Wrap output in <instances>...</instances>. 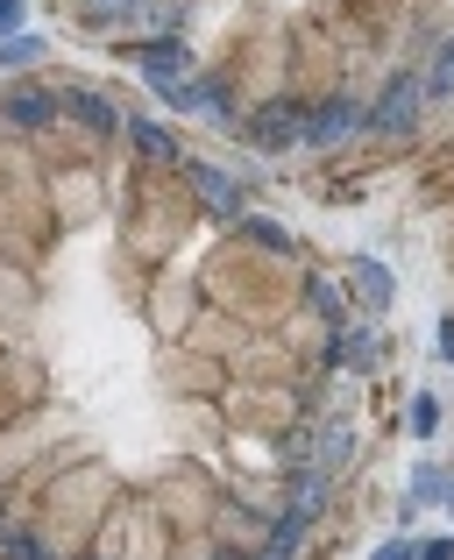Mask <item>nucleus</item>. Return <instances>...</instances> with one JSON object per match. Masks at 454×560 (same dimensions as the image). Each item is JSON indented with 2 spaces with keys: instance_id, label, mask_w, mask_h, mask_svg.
I'll return each mask as SVG.
<instances>
[{
  "instance_id": "obj_1",
  "label": "nucleus",
  "mask_w": 454,
  "mask_h": 560,
  "mask_svg": "<svg viewBox=\"0 0 454 560\" xmlns=\"http://www.w3.org/2000/svg\"><path fill=\"white\" fill-rule=\"evenodd\" d=\"M114 468L93 462V454H71V462H43L36 476H22V497H14V518L36 525L43 553L50 560H79L85 547H93L100 518L114 511Z\"/></svg>"
},
{
  "instance_id": "obj_2",
  "label": "nucleus",
  "mask_w": 454,
  "mask_h": 560,
  "mask_svg": "<svg viewBox=\"0 0 454 560\" xmlns=\"http://www.w3.org/2000/svg\"><path fill=\"white\" fill-rule=\"evenodd\" d=\"M199 299L207 305H221V313L234 319H248V327H284L291 313L305 305V270H299V256H263V248H248V242H228L213 248L207 262H199Z\"/></svg>"
},
{
  "instance_id": "obj_3",
  "label": "nucleus",
  "mask_w": 454,
  "mask_h": 560,
  "mask_svg": "<svg viewBox=\"0 0 454 560\" xmlns=\"http://www.w3.org/2000/svg\"><path fill=\"white\" fill-rule=\"evenodd\" d=\"M193 228H199V199L185 185V171L178 164H136L128 199H121V256L136 270H164L193 242Z\"/></svg>"
},
{
  "instance_id": "obj_4",
  "label": "nucleus",
  "mask_w": 454,
  "mask_h": 560,
  "mask_svg": "<svg viewBox=\"0 0 454 560\" xmlns=\"http://www.w3.org/2000/svg\"><path fill=\"white\" fill-rule=\"evenodd\" d=\"M348 93V50L334 43V28L313 14L291 22V79H284V100L291 107H319V100Z\"/></svg>"
},
{
  "instance_id": "obj_5",
  "label": "nucleus",
  "mask_w": 454,
  "mask_h": 560,
  "mask_svg": "<svg viewBox=\"0 0 454 560\" xmlns=\"http://www.w3.org/2000/svg\"><path fill=\"white\" fill-rule=\"evenodd\" d=\"M221 497H228V482H213L199 462H171L164 476H156L150 504H156V518H164L171 547H185V539H207V525H213V511H221Z\"/></svg>"
},
{
  "instance_id": "obj_6",
  "label": "nucleus",
  "mask_w": 454,
  "mask_h": 560,
  "mask_svg": "<svg viewBox=\"0 0 454 560\" xmlns=\"http://www.w3.org/2000/svg\"><path fill=\"white\" fill-rule=\"evenodd\" d=\"M228 419V433H256V440H284L291 425L305 419V390L299 383H248V376H228V390L213 397Z\"/></svg>"
},
{
  "instance_id": "obj_7",
  "label": "nucleus",
  "mask_w": 454,
  "mask_h": 560,
  "mask_svg": "<svg viewBox=\"0 0 454 560\" xmlns=\"http://www.w3.org/2000/svg\"><path fill=\"white\" fill-rule=\"evenodd\" d=\"M85 553L93 560H171V533H164L150 497H114V511L100 518Z\"/></svg>"
},
{
  "instance_id": "obj_8",
  "label": "nucleus",
  "mask_w": 454,
  "mask_h": 560,
  "mask_svg": "<svg viewBox=\"0 0 454 560\" xmlns=\"http://www.w3.org/2000/svg\"><path fill=\"white\" fill-rule=\"evenodd\" d=\"M199 305H207V299H199V277H185L178 262H164V270H150L136 313L150 319V334H164V348H171V341H185V327H193Z\"/></svg>"
},
{
  "instance_id": "obj_9",
  "label": "nucleus",
  "mask_w": 454,
  "mask_h": 560,
  "mask_svg": "<svg viewBox=\"0 0 454 560\" xmlns=\"http://www.w3.org/2000/svg\"><path fill=\"white\" fill-rule=\"evenodd\" d=\"M43 199H50V228H85L107 213V164L79 171H43Z\"/></svg>"
},
{
  "instance_id": "obj_10",
  "label": "nucleus",
  "mask_w": 454,
  "mask_h": 560,
  "mask_svg": "<svg viewBox=\"0 0 454 560\" xmlns=\"http://www.w3.org/2000/svg\"><path fill=\"white\" fill-rule=\"evenodd\" d=\"M43 405H50V370L36 355H22V348H0V425L28 419Z\"/></svg>"
},
{
  "instance_id": "obj_11",
  "label": "nucleus",
  "mask_w": 454,
  "mask_h": 560,
  "mask_svg": "<svg viewBox=\"0 0 454 560\" xmlns=\"http://www.w3.org/2000/svg\"><path fill=\"white\" fill-rule=\"evenodd\" d=\"M185 185H193V199H199V220H221V228H234V220L248 213V178L242 171H221V164H193L185 156Z\"/></svg>"
},
{
  "instance_id": "obj_12",
  "label": "nucleus",
  "mask_w": 454,
  "mask_h": 560,
  "mask_svg": "<svg viewBox=\"0 0 454 560\" xmlns=\"http://www.w3.org/2000/svg\"><path fill=\"white\" fill-rule=\"evenodd\" d=\"M256 334H263V327H248V319L221 313V305H199L178 348H193V355H207V362H221V370H234V355H242V348L256 341Z\"/></svg>"
},
{
  "instance_id": "obj_13",
  "label": "nucleus",
  "mask_w": 454,
  "mask_h": 560,
  "mask_svg": "<svg viewBox=\"0 0 454 560\" xmlns=\"http://www.w3.org/2000/svg\"><path fill=\"white\" fill-rule=\"evenodd\" d=\"M156 383L171 390V405H199V397H221V390H228V370L171 341V348H164V362H156Z\"/></svg>"
},
{
  "instance_id": "obj_14",
  "label": "nucleus",
  "mask_w": 454,
  "mask_h": 560,
  "mask_svg": "<svg viewBox=\"0 0 454 560\" xmlns=\"http://www.w3.org/2000/svg\"><path fill=\"white\" fill-rule=\"evenodd\" d=\"M28 150H36L43 171H79V164H100V150H107V142H100L93 128H79V121H65V114H57V121H43L36 136H28Z\"/></svg>"
},
{
  "instance_id": "obj_15",
  "label": "nucleus",
  "mask_w": 454,
  "mask_h": 560,
  "mask_svg": "<svg viewBox=\"0 0 454 560\" xmlns=\"http://www.w3.org/2000/svg\"><path fill=\"white\" fill-rule=\"evenodd\" d=\"M57 433H65V411H50V405H43V411H28V419H14V425H0V482H8V476H22V468L36 462V454L50 447Z\"/></svg>"
},
{
  "instance_id": "obj_16",
  "label": "nucleus",
  "mask_w": 454,
  "mask_h": 560,
  "mask_svg": "<svg viewBox=\"0 0 454 560\" xmlns=\"http://www.w3.org/2000/svg\"><path fill=\"white\" fill-rule=\"evenodd\" d=\"M341 299L362 305L370 319H384L391 305H398V277H391L376 256H348V262H341Z\"/></svg>"
},
{
  "instance_id": "obj_17",
  "label": "nucleus",
  "mask_w": 454,
  "mask_h": 560,
  "mask_svg": "<svg viewBox=\"0 0 454 560\" xmlns=\"http://www.w3.org/2000/svg\"><path fill=\"white\" fill-rule=\"evenodd\" d=\"M242 142H256V150H270V156H284V150H299V128H305V107H291V100H270V107H248L242 121Z\"/></svg>"
},
{
  "instance_id": "obj_18",
  "label": "nucleus",
  "mask_w": 454,
  "mask_h": 560,
  "mask_svg": "<svg viewBox=\"0 0 454 560\" xmlns=\"http://www.w3.org/2000/svg\"><path fill=\"white\" fill-rule=\"evenodd\" d=\"M356 128H362V100L356 93H334V100H319V107H305L299 142H305V150H341Z\"/></svg>"
},
{
  "instance_id": "obj_19",
  "label": "nucleus",
  "mask_w": 454,
  "mask_h": 560,
  "mask_svg": "<svg viewBox=\"0 0 454 560\" xmlns=\"http://www.w3.org/2000/svg\"><path fill=\"white\" fill-rule=\"evenodd\" d=\"M419 93H427V85H419L412 71H398V79L384 85V100H376V107L362 114V128H370L376 142H384V136H405V128L419 121Z\"/></svg>"
},
{
  "instance_id": "obj_20",
  "label": "nucleus",
  "mask_w": 454,
  "mask_h": 560,
  "mask_svg": "<svg viewBox=\"0 0 454 560\" xmlns=\"http://www.w3.org/2000/svg\"><path fill=\"white\" fill-rule=\"evenodd\" d=\"M327 362H334V370L370 376L376 362H384V334H376V327H341V334L327 341Z\"/></svg>"
},
{
  "instance_id": "obj_21",
  "label": "nucleus",
  "mask_w": 454,
  "mask_h": 560,
  "mask_svg": "<svg viewBox=\"0 0 454 560\" xmlns=\"http://www.w3.org/2000/svg\"><path fill=\"white\" fill-rule=\"evenodd\" d=\"M121 136L136 142V156H142V164H185V142L171 136L164 121H150V114H128V121H121Z\"/></svg>"
},
{
  "instance_id": "obj_22",
  "label": "nucleus",
  "mask_w": 454,
  "mask_h": 560,
  "mask_svg": "<svg viewBox=\"0 0 454 560\" xmlns=\"http://www.w3.org/2000/svg\"><path fill=\"white\" fill-rule=\"evenodd\" d=\"M43 57H50V43L36 28H14V36H0V79H28Z\"/></svg>"
},
{
  "instance_id": "obj_23",
  "label": "nucleus",
  "mask_w": 454,
  "mask_h": 560,
  "mask_svg": "<svg viewBox=\"0 0 454 560\" xmlns=\"http://www.w3.org/2000/svg\"><path fill=\"white\" fill-rule=\"evenodd\" d=\"M22 313H36V277L14 270V262H0V327L22 319Z\"/></svg>"
},
{
  "instance_id": "obj_24",
  "label": "nucleus",
  "mask_w": 454,
  "mask_h": 560,
  "mask_svg": "<svg viewBox=\"0 0 454 560\" xmlns=\"http://www.w3.org/2000/svg\"><path fill=\"white\" fill-rule=\"evenodd\" d=\"M441 497H447V468L441 462H427V468H412V490H405V504H441Z\"/></svg>"
},
{
  "instance_id": "obj_25",
  "label": "nucleus",
  "mask_w": 454,
  "mask_h": 560,
  "mask_svg": "<svg viewBox=\"0 0 454 560\" xmlns=\"http://www.w3.org/2000/svg\"><path fill=\"white\" fill-rule=\"evenodd\" d=\"M405 425H412V440H433V433H441V397L419 390V397H412V411H405Z\"/></svg>"
},
{
  "instance_id": "obj_26",
  "label": "nucleus",
  "mask_w": 454,
  "mask_h": 560,
  "mask_svg": "<svg viewBox=\"0 0 454 560\" xmlns=\"http://www.w3.org/2000/svg\"><path fill=\"white\" fill-rule=\"evenodd\" d=\"M370 560H419V553H412V533H398V539H384V547H376Z\"/></svg>"
},
{
  "instance_id": "obj_27",
  "label": "nucleus",
  "mask_w": 454,
  "mask_h": 560,
  "mask_svg": "<svg viewBox=\"0 0 454 560\" xmlns=\"http://www.w3.org/2000/svg\"><path fill=\"white\" fill-rule=\"evenodd\" d=\"M412 553H419V560H454V539H447V533H441V539H412Z\"/></svg>"
},
{
  "instance_id": "obj_28",
  "label": "nucleus",
  "mask_w": 454,
  "mask_h": 560,
  "mask_svg": "<svg viewBox=\"0 0 454 560\" xmlns=\"http://www.w3.org/2000/svg\"><path fill=\"white\" fill-rule=\"evenodd\" d=\"M22 14H28V0H0V36H14V28H22Z\"/></svg>"
},
{
  "instance_id": "obj_29",
  "label": "nucleus",
  "mask_w": 454,
  "mask_h": 560,
  "mask_svg": "<svg viewBox=\"0 0 454 560\" xmlns=\"http://www.w3.org/2000/svg\"><path fill=\"white\" fill-rule=\"evenodd\" d=\"M433 355H441V362H454V313L441 319V341H433Z\"/></svg>"
},
{
  "instance_id": "obj_30",
  "label": "nucleus",
  "mask_w": 454,
  "mask_h": 560,
  "mask_svg": "<svg viewBox=\"0 0 454 560\" xmlns=\"http://www.w3.org/2000/svg\"><path fill=\"white\" fill-rule=\"evenodd\" d=\"M441 504H447V511H454V468H447V497H441Z\"/></svg>"
}]
</instances>
